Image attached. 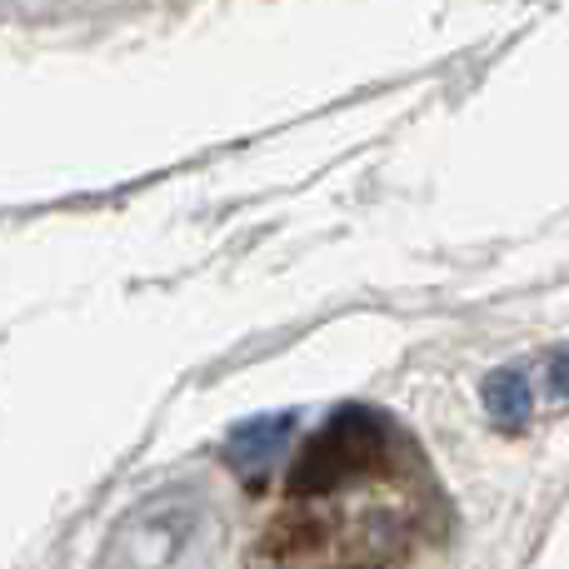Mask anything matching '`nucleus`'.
Instances as JSON below:
<instances>
[{"label":"nucleus","instance_id":"f257e3e1","mask_svg":"<svg viewBox=\"0 0 569 569\" xmlns=\"http://www.w3.org/2000/svg\"><path fill=\"white\" fill-rule=\"evenodd\" d=\"M400 430L375 405H340L330 420L315 430V440L300 450V460L284 475V500L320 505L335 500L350 485H365L375 475H390Z\"/></svg>","mask_w":569,"mask_h":569},{"label":"nucleus","instance_id":"f03ea898","mask_svg":"<svg viewBox=\"0 0 569 569\" xmlns=\"http://www.w3.org/2000/svg\"><path fill=\"white\" fill-rule=\"evenodd\" d=\"M216 560V520L206 495L160 490L146 495L110 530V569H210Z\"/></svg>","mask_w":569,"mask_h":569},{"label":"nucleus","instance_id":"7ed1b4c3","mask_svg":"<svg viewBox=\"0 0 569 569\" xmlns=\"http://www.w3.org/2000/svg\"><path fill=\"white\" fill-rule=\"evenodd\" d=\"M290 415H260V420H246L230 430L226 440V455L230 465H236L240 475H260L270 460H276V450L284 440H290Z\"/></svg>","mask_w":569,"mask_h":569},{"label":"nucleus","instance_id":"20e7f679","mask_svg":"<svg viewBox=\"0 0 569 569\" xmlns=\"http://www.w3.org/2000/svg\"><path fill=\"white\" fill-rule=\"evenodd\" d=\"M480 400H485V415L500 430H525L535 415V390L520 370H490L480 385Z\"/></svg>","mask_w":569,"mask_h":569},{"label":"nucleus","instance_id":"39448f33","mask_svg":"<svg viewBox=\"0 0 569 569\" xmlns=\"http://www.w3.org/2000/svg\"><path fill=\"white\" fill-rule=\"evenodd\" d=\"M550 390L555 395H569V350H560L550 360Z\"/></svg>","mask_w":569,"mask_h":569}]
</instances>
